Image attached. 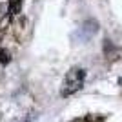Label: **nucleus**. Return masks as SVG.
<instances>
[{
    "mask_svg": "<svg viewBox=\"0 0 122 122\" xmlns=\"http://www.w3.org/2000/svg\"><path fill=\"white\" fill-rule=\"evenodd\" d=\"M84 78H86V71L82 69V67H73L69 69L64 78V84H62V97H69L73 93H76L78 89H82L84 86Z\"/></svg>",
    "mask_w": 122,
    "mask_h": 122,
    "instance_id": "f257e3e1",
    "label": "nucleus"
},
{
    "mask_svg": "<svg viewBox=\"0 0 122 122\" xmlns=\"http://www.w3.org/2000/svg\"><path fill=\"white\" fill-rule=\"evenodd\" d=\"M22 11V0H9V16H16Z\"/></svg>",
    "mask_w": 122,
    "mask_h": 122,
    "instance_id": "f03ea898",
    "label": "nucleus"
},
{
    "mask_svg": "<svg viewBox=\"0 0 122 122\" xmlns=\"http://www.w3.org/2000/svg\"><path fill=\"white\" fill-rule=\"evenodd\" d=\"M9 62H11V55L4 49V47H0V64L5 66V64H9Z\"/></svg>",
    "mask_w": 122,
    "mask_h": 122,
    "instance_id": "7ed1b4c3",
    "label": "nucleus"
}]
</instances>
